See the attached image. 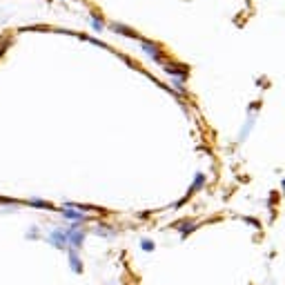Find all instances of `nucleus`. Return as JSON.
Masks as SVG:
<instances>
[{"label":"nucleus","mask_w":285,"mask_h":285,"mask_svg":"<svg viewBox=\"0 0 285 285\" xmlns=\"http://www.w3.org/2000/svg\"><path fill=\"white\" fill-rule=\"evenodd\" d=\"M85 236H87V232L83 230V227L78 225V223H71V225L65 230V239H67V250H80L85 243Z\"/></svg>","instance_id":"f257e3e1"},{"label":"nucleus","mask_w":285,"mask_h":285,"mask_svg":"<svg viewBox=\"0 0 285 285\" xmlns=\"http://www.w3.org/2000/svg\"><path fill=\"white\" fill-rule=\"evenodd\" d=\"M141 49L145 51L147 56H149L154 63H158V65H165V58H163V51L158 49V45H154V42H149V40H141Z\"/></svg>","instance_id":"f03ea898"},{"label":"nucleus","mask_w":285,"mask_h":285,"mask_svg":"<svg viewBox=\"0 0 285 285\" xmlns=\"http://www.w3.org/2000/svg\"><path fill=\"white\" fill-rule=\"evenodd\" d=\"M63 216L67 218L69 223H78V225H83V223H85V218H87V216H85V214H83V210H78V207H76L74 203H71V205L67 203V205L63 207Z\"/></svg>","instance_id":"7ed1b4c3"},{"label":"nucleus","mask_w":285,"mask_h":285,"mask_svg":"<svg viewBox=\"0 0 285 285\" xmlns=\"http://www.w3.org/2000/svg\"><path fill=\"white\" fill-rule=\"evenodd\" d=\"M47 241H49L56 250L67 252V239H65V230H58V227H56V230H51L49 234H47Z\"/></svg>","instance_id":"20e7f679"},{"label":"nucleus","mask_w":285,"mask_h":285,"mask_svg":"<svg viewBox=\"0 0 285 285\" xmlns=\"http://www.w3.org/2000/svg\"><path fill=\"white\" fill-rule=\"evenodd\" d=\"M67 256H69V268L74 270L76 274H83V261L78 256V250H67Z\"/></svg>","instance_id":"39448f33"},{"label":"nucleus","mask_w":285,"mask_h":285,"mask_svg":"<svg viewBox=\"0 0 285 285\" xmlns=\"http://www.w3.org/2000/svg\"><path fill=\"white\" fill-rule=\"evenodd\" d=\"M254 121H256V116H250L248 121H245L243 130H241V134H239V142H243L245 139H248V134L252 132V127H254Z\"/></svg>","instance_id":"423d86ee"},{"label":"nucleus","mask_w":285,"mask_h":285,"mask_svg":"<svg viewBox=\"0 0 285 285\" xmlns=\"http://www.w3.org/2000/svg\"><path fill=\"white\" fill-rule=\"evenodd\" d=\"M114 31H118V34H123V36H130V38H139V34L136 31H132L130 27H123V25H118V22H114V25H109Z\"/></svg>","instance_id":"0eeeda50"},{"label":"nucleus","mask_w":285,"mask_h":285,"mask_svg":"<svg viewBox=\"0 0 285 285\" xmlns=\"http://www.w3.org/2000/svg\"><path fill=\"white\" fill-rule=\"evenodd\" d=\"M89 25H92V29H96V31H103L107 27V22L103 20L101 16H96V13H94L92 18H89Z\"/></svg>","instance_id":"6e6552de"},{"label":"nucleus","mask_w":285,"mask_h":285,"mask_svg":"<svg viewBox=\"0 0 285 285\" xmlns=\"http://www.w3.org/2000/svg\"><path fill=\"white\" fill-rule=\"evenodd\" d=\"M203 185H205V174H196V176H194L192 187H189V194H192V192H198V189H203Z\"/></svg>","instance_id":"1a4fd4ad"},{"label":"nucleus","mask_w":285,"mask_h":285,"mask_svg":"<svg viewBox=\"0 0 285 285\" xmlns=\"http://www.w3.org/2000/svg\"><path fill=\"white\" fill-rule=\"evenodd\" d=\"M165 69H167V74L174 76V78H176V76H180V78H187V71L180 69V67H174V65H165Z\"/></svg>","instance_id":"9d476101"},{"label":"nucleus","mask_w":285,"mask_h":285,"mask_svg":"<svg viewBox=\"0 0 285 285\" xmlns=\"http://www.w3.org/2000/svg\"><path fill=\"white\" fill-rule=\"evenodd\" d=\"M194 230H196V225H194V223H189V221H185V223H180V225H178L180 236H187V234H192Z\"/></svg>","instance_id":"9b49d317"},{"label":"nucleus","mask_w":285,"mask_h":285,"mask_svg":"<svg viewBox=\"0 0 285 285\" xmlns=\"http://www.w3.org/2000/svg\"><path fill=\"white\" fill-rule=\"evenodd\" d=\"M141 250H145V252H154L156 250V243L151 239H141Z\"/></svg>","instance_id":"f8f14e48"},{"label":"nucleus","mask_w":285,"mask_h":285,"mask_svg":"<svg viewBox=\"0 0 285 285\" xmlns=\"http://www.w3.org/2000/svg\"><path fill=\"white\" fill-rule=\"evenodd\" d=\"M29 205H34V207H42V210H51V205L49 203H45V201H38V198H31V201H27Z\"/></svg>","instance_id":"ddd939ff"},{"label":"nucleus","mask_w":285,"mask_h":285,"mask_svg":"<svg viewBox=\"0 0 285 285\" xmlns=\"http://www.w3.org/2000/svg\"><path fill=\"white\" fill-rule=\"evenodd\" d=\"M96 234H101V236H114V230H112V227L101 225V227H96Z\"/></svg>","instance_id":"4468645a"},{"label":"nucleus","mask_w":285,"mask_h":285,"mask_svg":"<svg viewBox=\"0 0 285 285\" xmlns=\"http://www.w3.org/2000/svg\"><path fill=\"white\" fill-rule=\"evenodd\" d=\"M38 232H40L38 227H29V234H27V239H38V236H40Z\"/></svg>","instance_id":"2eb2a0df"}]
</instances>
